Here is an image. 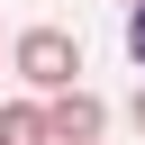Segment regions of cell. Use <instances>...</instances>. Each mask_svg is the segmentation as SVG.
I'll return each mask as SVG.
<instances>
[{
  "instance_id": "1",
  "label": "cell",
  "mask_w": 145,
  "mask_h": 145,
  "mask_svg": "<svg viewBox=\"0 0 145 145\" xmlns=\"http://www.w3.org/2000/svg\"><path fill=\"white\" fill-rule=\"evenodd\" d=\"M82 63H91V54H82V36H72L63 18H36V27H18V36H9V72H18V91H27V100L72 91V82H82Z\"/></svg>"
},
{
  "instance_id": "2",
  "label": "cell",
  "mask_w": 145,
  "mask_h": 145,
  "mask_svg": "<svg viewBox=\"0 0 145 145\" xmlns=\"http://www.w3.org/2000/svg\"><path fill=\"white\" fill-rule=\"evenodd\" d=\"M45 109V145H100L109 136V100L91 91V82H72V91H54V100H36Z\"/></svg>"
},
{
  "instance_id": "3",
  "label": "cell",
  "mask_w": 145,
  "mask_h": 145,
  "mask_svg": "<svg viewBox=\"0 0 145 145\" xmlns=\"http://www.w3.org/2000/svg\"><path fill=\"white\" fill-rule=\"evenodd\" d=\"M0 145H45V109L36 100H9L0 109Z\"/></svg>"
},
{
  "instance_id": "4",
  "label": "cell",
  "mask_w": 145,
  "mask_h": 145,
  "mask_svg": "<svg viewBox=\"0 0 145 145\" xmlns=\"http://www.w3.org/2000/svg\"><path fill=\"white\" fill-rule=\"evenodd\" d=\"M118 36H127V63L145 72V0H127V9H118Z\"/></svg>"
},
{
  "instance_id": "5",
  "label": "cell",
  "mask_w": 145,
  "mask_h": 145,
  "mask_svg": "<svg viewBox=\"0 0 145 145\" xmlns=\"http://www.w3.org/2000/svg\"><path fill=\"white\" fill-rule=\"evenodd\" d=\"M127 127H136V136H145V82H136V100H127Z\"/></svg>"
},
{
  "instance_id": "6",
  "label": "cell",
  "mask_w": 145,
  "mask_h": 145,
  "mask_svg": "<svg viewBox=\"0 0 145 145\" xmlns=\"http://www.w3.org/2000/svg\"><path fill=\"white\" fill-rule=\"evenodd\" d=\"M0 72H9V36H0Z\"/></svg>"
},
{
  "instance_id": "7",
  "label": "cell",
  "mask_w": 145,
  "mask_h": 145,
  "mask_svg": "<svg viewBox=\"0 0 145 145\" xmlns=\"http://www.w3.org/2000/svg\"><path fill=\"white\" fill-rule=\"evenodd\" d=\"M118 9H127V0H118Z\"/></svg>"
}]
</instances>
